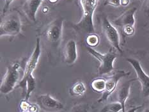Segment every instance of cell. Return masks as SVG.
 <instances>
[{
	"label": "cell",
	"mask_w": 149,
	"mask_h": 112,
	"mask_svg": "<svg viewBox=\"0 0 149 112\" xmlns=\"http://www.w3.org/2000/svg\"><path fill=\"white\" fill-rule=\"evenodd\" d=\"M142 106H138L133 107V108H132L131 109H129L128 111H125V112H136L138 110H139V109L141 108Z\"/></svg>",
	"instance_id": "obj_27"
},
{
	"label": "cell",
	"mask_w": 149,
	"mask_h": 112,
	"mask_svg": "<svg viewBox=\"0 0 149 112\" xmlns=\"http://www.w3.org/2000/svg\"><path fill=\"white\" fill-rule=\"evenodd\" d=\"M22 24L19 13L14 10L3 19L0 24V36H16L21 31Z\"/></svg>",
	"instance_id": "obj_3"
},
{
	"label": "cell",
	"mask_w": 149,
	"mask_h": 112,
	"mask_svg": "<svg viewBox=\"0 0 149 112\" xmlns=\"http://www.w3.org/2000/svg\"><path fill=\"white\" fill-rule=\"evenodd\" d=\"M88 53L91 54L100 63L98 68L99 75H104L111 72L114 69V62L116 59V55L114 52L101 53L90 46L86 47Z\"/></svg>",
	"instance_id": "obj_4"
},
{
	"label": "cell",
	"mask_w": 149,
	"mask_h": 112,
	"mask_svg": "<svg viewBox=\"0 0 149 112\" xmlns=\"http://www.w3.org/2000/svg\"><path fill=\"white\" fill-rule=\"evenodd\" d=\"M126 60L134 70L137 79L141 85L142 95L143 97H148L149 96V76L143 70L140 61L132 58H128Z\"/></svg>",
	"instance_id": "obj_9"
},
{
	"label": "cell",
	"mask_w": 149,
	"mask_h": 112,
	"mask_svg": "<svg viewBox=\"0 0 149 112\" xmlns=\"http://www.w3.org/2000/svg\"><path fill=\"white\" fill-rule=\"evenodd\" d=\"M14 1V0H5L4 7H3V14H5V13L7 12L8 9L9 8V6L10 5L11 3Z\"/></svg>",
	"instance_id": "obj_24"
},
{
	"label": "cell",
	"mask_w": 149,
	"mask_h": 112,
	"mask_svg": "<svg viewBox=\"0 0 149 112\" xmlns=\"http://www.w3.org/2000/svg\"><path fill=\"white\" fill-rule=\"evenodd\" d=\"M63 19L58 18L52 21L48 26L45 35L47 40L54 46H58L62 37Z\"/></svg>",
	"instance_id": "obj_7"
},
{
	"label": "cell",
	"mask_w": 149,
	"mask_h": 112,
	"mask_svg": "<svg viewBox=\"0 0 149 112\" xmlns=\"http://www.w3.org/2000/svg\"><path fill=\"white\" fill-rule=\"evenodd\" d=\"M140 1H144V0H140Z\"/></svg>",
	"instance_id": "obj_32"
},
{
	"label": "cell",
	"mask_w": 149,
	"mask_h": 112,
	"mask_svg": "<svg viewBox=\"0 0 149 112\" xmlns=\"http://www.w3.org/2000/svg\"><path fill=\"white\" fill-rule=\"evenodd\" d=\"M86 90V88L84 83L78 81L72 85L70 89V94L71 95L75 97H80L84 94Z\"/></svg>",
	"instance_id": "obj_15"
},
{
	"label": "cell",
	"mask_w": 149,
	"mask_h": 112,
	"mask_svg": "<svg viewBox=\"0 0 149 112\" xmlns=\"http://www.w3.org/2000/svg\"><path fill=\"white\" fill-rule=\"evenodd\" d=\"M21 68V64L19 62H15L7 67L0 85V91L2 94H6L11 92L19 83Z\"/></svg>",
	"instance_id": "obj_2"
},
{
	"label": "cell",
	"mask_w": 149,
	"mask_h": 112,
	"mask_svg": "<svg viewBox=\"0 0 149 112\" xmlns=\"http://www.w3.org/2000/svg\"><path fill=\"white\" fill-rule=\"evenodd\" d=\"M27 112H38V107L35 104H30Z\"/></svg>",
	"instance_id": "obj_26"
},
{
	"label": "cell",
	"mask_w": 149,
	"mask_h": 112,
	"mask_svg": "<svg viewBox=\"0 0 149 112\" xmlns=\"http://www.w3.org/2000/svg\"><path fill=\"white\" fill-rule=\"evenodd\" d=\"M57 1H58V0H49V1H50L51 3H56Z\"/></svg>",
	"instance_id": "obj_30"
},
{
	"label": "cell",
	"mask_w": 149,
	"mask_h": 112,
	"mask_svg": "<svg viewBox=\"0 0 149 112\" xmlns=\"http://www.w3.org/2000/svg\"><path fill=\"white\" fill-rule=\"evenodd\" d=\"M22 112H27V111H22Z\"/></svg>",
	"instance_id": "obj_33"
},
{
	"label": "cell",
	"mask_w": 149,
	"mask_h": 112,
	"mask_svg": "<svg viewBox=\"0 0 149 112\" xmlns=\"http://www.w3.org/2000/svg\"><path fill=\"white\" fill-rule=\"evenodd\" d=\"M82 10L81 20L74 25L76 30L81 33H94L95 29L93 23V14L99 0H79Z\"/></svg>",
	"instance_id": "obj_1"
},
{
	"label": "cell",
	"mask_w": 149,
	"mask_h": 112,
	"mask_svg": "<svg viewBox=\"0 0 149 112\" xmlns=\"http://www.w3.org/2000/svg\"><path fill=\"white\" fill-rule=\"evenodd\" d=\"M36 86V80L35 77L31 76L28 77L26 80V94H25V101H28L31 93L33 92Z\"/></svg>",
	"instance_id": "obj_16"
},
{
	"label": "cell",
	"mask_w": 149,
	"mask_h": 112,
	"mask_svg": "<svg viewBox=\"0 0 149 112\" xmlns=\"http://www.w3.org/2000/svg\"><path fill=\"white\" fill-rule=\"evenodd\" d=\"M42 11L44 13H47L49 12V8L47 7V6H45V7L42 9Z\"/></svg>",
	"instance_id": "obj_29"
},
{
	"label": "cell",
	"mask_w": 149,
	"mask_h": 112,
	"mask_svg": "<svg viewBox=\"0 0 149 112\" xmlns=\"http://www.w3.org/2000/svg\"><path fill=\"white\" fill-rule=\"evenodd\" d=\"M43 1V0H26L24 3L22 9L31 21H36L37 12Z\"/></svg>",
	"instance_id": "obj_13"
},
{
	"label": "cell",
	"mask_w": 149,
	"mask_h": 112,
	"mask_svg": "<svg viewBox=\"0 0 149 112\" xmlns=\"http://www.w3.org/2000/svg\"><path fill=\"white\" fill-rule=\"evenodd\" d=\"M64 61L69 65L75 63L77 58L76 43L74 40L70 39L67 41L63 49Z\"/></svg>",
	"instance_id": "obj_12"
},
{
	"label": "cell",
	"mask_w": 149,
	"mask_h": 112,
	"mask_svg": "<svg viewBox=\"0 0 149 112\" xmlns=\"http://www.w3.org/2000/svg\"><path fill=\"white\" fill-rule=\"evenodd\" d=\"M37 101L41 108L46 111L54 112L61 110L63 108V105L61 102L54 99L49 94L38 96Z\"/></svg>",
	"instance_id": "obj_10"
},
{
	"label": "cell",
	"mask_w": 149,
	"mask_h": 112,
	"mask_svg": "<svg viewBox=\"0 0 149 112\" xmlns=\"http://www.w3.org/2000/svg\"><path fill=\"white\" fill-rule=\"evenodd\" d=\"M90 106L88 104L85 103H81L74 106L72 108L70 112H89Z\"/></svg>",
	"instance_id": "obj_20"
},
{
	"label": "cell",
	"mask_w": 149,
	"mask_h": 112,
	"mask_svg": "<svg viewBox=\"0 0 149 112\" xmlns=\"http://www.w3.org/2000/svg\"><path fill=\"white\" fill-rule=\"evenodd\" d=\"M106 79L102 78H95L91 82V88L93 91L98 93L104 92L106 88Z\"/></svg>",
	"instance_id": "obj_17"
},
{
	"label": "cell",
	"mask_w": 149,
	"mask_h": 112,
	"mask_svg": "<svg viewBox=\"0 0 149 112\" xmlns=\"http://www.w3.org/2000/svg\"><path fill=\"white\" fill-rule=\"evenodd\" d=\"M134 80V79H131L122 83V85L118 89L117 93H116L117 101L121 104L122 106V112H125V102L129 98V95H130L132 83Z\"/></svg>",
	"instance_id": "obj_14"
},
{
	"label": "cell",
	"mask_w": 149,
	"mask_h": 112,
	"mask_svg": "<svg viewBox=\"0 0 149 112\" xmlns=\"http://www.w3.org/2000/svg\"><path fill=\"white\" fill-rule=\"evenodd\" d=\"M144 14L149 19V0H146L144 6Z\"/></svg>",
	"instance_id": "obj_25"
},
{
	"label": "cell",
	"mask_w": 149,
	"mask_h": 112,
	"mask_svg": "<svg viewBox=\"0 0 149 112\" xmlns=\"http://www.w3.org/2000/svg\"><path fill=\"white\" fill-rule=\"evenodd\" d=\"M100 42V38L98 35L94 33L88 34L86 38V43L91 47L97 46Z\"/></svg>",
	"instance_id": "obj_19"
},
{
	"label": "cell",
	"mask_w": 149,
	"mask_h": 112,
	"mask_svg": "<svg viewBox=\"0 0 149 112\" xmlns=\"http://www.w3.org/2000/svg\"><path fill=\"white\" fill-rule=\"evenodd\" d=\"M102 28L104 35L110 45L120 53H122L123 50L120 45V39L118 31L107 17H104L102 19Z\"/></svg>",
	"instance_id": "obj_6"
},
{
	"label": "cell",
	"mask_w": 149,
	"mask_h": 112,
	"mask_svg": "<svg viewBox=\"0 0 149 112\" xmlns=\"http://www.w3.org/2000/svg\"><path fill=\"white\" fill-rule=\"evenodd\" d=\"M130 74L131 72L129 71L126 72L124 70H118V71L115 72L112 75L108 76V78L106 79L105 90L103 92L100 98L98 99L97 102L100 103V102H103L108 100V97L111 95L113 92H114L117 87L120 80L124 77L130 75Z\"/></svg>",
	"instance_id": "obj_8"
},
{
	"label": "cell",
	"mask_w": 149,
	"mask_h": 112,
	"mask_svg": "<svg viewBox=\"0 0 149 112\" xmlns=\"http://www.w3.org/2000/svg\"><path fill=\"white\" fill-rule=\"evenodd\" d=\"M122 112V106L119 102H110L106 104L100 112Z\"/></svg>",
	"instance_id": "obj_18"
},
{
	"label": "cell",
	"mask_w": 149,
	"mask_h": 112,
	"mask_svg": "<svg viewBox=\"0 0 149 112\" xmlns=\"http://www.w3.org/2000/svg\"><path fill=\"white\" fill-rule=\"evenodd\" d=\"M130 3V0H121V5L123 6H127Z\"/></svg>",
	"instance_id": "obj_28"
},
{
	"label": "cell",
	"mask_w": 149,
	"mask_h": 112,
	"mask_svg": "<svg viewBox=\"0 0 149 112\" xmlns=\"http://www.w3.org/2000/svg\"><path fill=\"white\" fill-rule=\"evenodd\" d=\"M143 112H149V108H145V110H144V111H143Z\"/></svg>",
	"instance_id": "obj_31"
},
{
	"label": "cell",
	"mask_w": 149,
	"mask_h": 112,
	"mask_svg": "<svg viewBox=\"0 0 149 112\" xmlns=\"http://www.w3.org/2000/svg\"><path fill=\"white\" fill-rule=\"evenodd\" d=\"M104 5H111L114 7H119L121 6V0H106Z\"/></svg>",
	"instance_id": "obj_22"
},
{
	"label": "cell",
	"mask_w": 149,
	"mask_h": 112,
	"mask_svg": "<svg viewBox=\"0 0 149 112\" xmlns=\"http://www.w3.org/2000/svg\"><path fill=\"white\" fill-rule=\"evenodd\" d=\"M137 11L136 7H132L127 10L123 14L113 21V23L116 26L124 27L125 26H134L135 14Z\"/></svg>",
	"instance_id": "obj_11"
},
{
	"label": "cell",
	"mask_w": 149,
	"mask_h": 112,
	"mask_svg": "<svg viewBox=\"0 0 149 112\" xmlns=\"http://www.w3.org/2000/svg\"><path fill=\"white\" fill-rule=\"evenodd\" d=\"M122 31L125 36H132L135 33V28L134 26H125L122 27Z\"/></svg>",
	"instance_id": "obj_21"
},
{
	"label": "cell",
	"mask_w": 149,
	"mask_h": 112,
	"mask_svg": "<svg viewBox=\"0 0 149 112\" xmlns=\"http://www.w3.org/2000/svg\"><path fill=\"white\" fill-rule=\"evenodd\" d=\"M30 104L28 103V102L27 101H22L20 104V107L22 111H28Z\"/></svg>",
	"instance_id": "obj_23"
},
{
	"label": "cell",
	"mask_w": 149,
	"mask_h": 112,
	"mask_svg": "<svg viewBox=\"0 0 149 112\" xmlns=\"http://www.w3.org/2000/svg\"><path fill=\"white\" fill-rule=\"evenodd\" d=\"M40 54L41 49L40 38H37L36 40V46H35L33 53H31V56L27 61L26 64L24 67L23 75L22 76L21 81L19 83L18 86H20L21 88L23 89V90L24 89L26 90V80L28 77L33 76V72L37 66Z\"/></svg>",
	"instance_id": "obj_5"
}]
</instances>
